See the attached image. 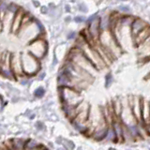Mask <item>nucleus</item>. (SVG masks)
<instances>
[{
    "label": "nucleus",
    "mask_w": 150,
    "mask_h": 150,
    "mask_svg": "<svg viewBox=\"0 0 150 150\" xmlns=\"http://www.w3.org/2000/svg\"><path fill=\"white\" fill-rule=\"evenodd\" d=\"M59 98L62 106L76 107L83 101L81 91L72 86H58Z\"/></svg>",
    "instance_id": "obj_1"
},
{
    "label": "nucleus",
    "mask_w": 150,
    "mask_h": 150,
    "mask_svg": "<svg viewBox=\"0 0 150 150\" xmlns=\"http://www.w3.org/2000/svg\"><path fill=\"white\" fill-rule=\"evenodd\" d=\"M21 60L23 74L27 77L35 76L40 69V59L37 58L29 52L21 54Z\"/></svg>",
    "instance_id": "obj_2"
},
{
    "label": "nucleus",
    "mask_w": 150,
    "mask_h": 150,
    "mask_svg": "<svg viewBox=\"0 0 150 150\" xmlns=\"http://www.w3.org/2000/svg\"><path fill=\"white\" fill-rule=\"evenodd\" d=\"M27 50L33 55H35L37 58L41 60L47 54V52H48V43H47L44 38H40V36L28 43Z\"/></svg>",
    "instance_id": "obj_3"
},
{
    "label": "nucleus",
    "mask_w": 150,
    "mask_h": 150,
    "mask_svg": "<svg viewBox=\"0 0 150 150\" xmlns=\"http://www.w3.org/2000/svg\"><path fill=\"white\" fill-rule=\"evenodd\" d=\"M11 67L13 71L14 76L21 77L23 74V66H22V60H21V54H11Z\"/></svg>",
    "instance_id": "obj_4"
},
{
    "label": "nucleus",
    "mask_w": 150,
    "mask_h": 150,
    "mask_svg": "<svg viewBox=\"0 0 150 150\" xmlns=\"http://www.w3.org/2000/svg\"><path fill=\"white\" fill-rule=\"evenodd\" d=\"M88 25V33L91 40H97L100 36V19L98 16L94 20L87 23Z\"/></svg>",
    "instance_id": "obj_5"
},
{
    "label": "nucleus",
    "mask_w": 150,
    "mask_h": 150,
    "mask_svg": "<svg viewBox=\"0 0 150 150\" xmlns=\"http://www.w3.org/2000/svg\"><path fill=\"white\" fill-rule=\"evenodd\" d=\"M142 101H143V98L135 97L133 98V100L131 101L129 104L131 111H132L137 122L142 121Z\"/></svg>",
    "instance_id": "obj_6"
},
{
    "label": "nucleus",
    "mask_w": 150,
    "mask_h": 150,
    "mask_svg": "<svg viewBox=\"0 0 150 150\" xmlns=\"http://www.w3.org/2000/svg\"><path fill=\"white\" fill-rule=\"evenodd\" d=\"M25 11L20 8V9L15 13L13 18V21H12V25H11V31L13 34H17L18 31L20 30V27L22 25V22H23V16H25Z\"/></svg>",
    "instance_id": "obj_7"
},
{
    "label": "nucleus",
    "mask_w": 150,
    "mask_h": 150,
    "mask_svg": "<svg viewBox=\"0 0 150 150\" xmlns=\"http://www.w3.org/2000/svg\"><path fill=\"white\" fill-rule=\"evenodd\" d=\"M148 25L147 23L142 20L140 18H134L133 22L131 23L130 25V32H131V38H134L136 35L142 31L144 27H146Z\"/></svg>",
    "instance_id": "obj_8"
},
{
    "label": "nucleus",
    "mask_w": 150,
    "mask_h": 150,
    "mask_svg": "<svg viewBox=\"0 0 150 150\" xmlns=\"http://www.w3.org/2000/svg\"><path fill=\"white\" fill-rule=\"evenodd\" d=\"M148 37H150V25H147L146 27H144L140 33H138L134 38H132L133 44L136 47H138L140 44H142Z\"/></svg>",
    "instance_id": "obj_9"
},
{
    "label": "nucleus",
    "mask_w": 150,
    "mask_h": 150,
    "mask_svg": "<svg viewBox=\"0 0 150 150\" xmlns=\"http://www.w3.org/2000/svg\"><path fill=\"white\" fill-rule=\"evenodd\" d=\"M38 147V144L35 142L34 140H27L25 141V147L23 148H37Z\"/></svg>",
    "instance_id": "obj_10"
},
{
    "label": "nucleus",
    "mask_w": 150,
    "mask_h": 150,
    "mask_svg": "<svg viewBox=\"0 0 150 150\" xmlns=\"http://www.w3.org/2000/svg\"><path fill=\"white\" fill-rule=\"evenodd\" d=\"M44 94H45V90H44V88L43 87H38L35 92H34V96L36 98H42L44 96Z\"/></svg>",
    "instance_id": "obj_11"
},
{
    "label": "nucleus",
    "mask_w": 150,
    "mask_h": 150,
    "mask_svg": "<svg viewBox=\"0 0 150 150\" xmlns=\"http://www.w3.org/2000/svg\"><path fill=\"white\" fill-rule=\"evenodd\" d=\"M112 80H114L112 79V75L111 73H108L105 77V86L106 87H109L111 86L112 83Z\"/></svg>",
    "instance_id": "obj_12"
},
{
    "label": "nucleus",
    "mask_w": 150,
    "mask_h": 150,
    "mask_svg": "<svg viewBox=\"0 0 150 150\" xmlns=\"http://www.w3.org/2000/svg\"><path fill=\"white\" fill-rule=\"evenodd\" d=\"M74 21L76 22V23H83V22H84V17H83V16H77V17L74 18Z\"/></svg>",
    "instance_id": "obj_13"
},
{
    "label": "nucleus",
    "mask_w": 150,
    "mask_h": 150,
    "mask_svg": "<svg viewBox=\"0 0 150 150\" xmlns=\"http://www.w3.org/2000/svg\"><path fill=\"white\" fill-rule=\"evenodd\" d=\"M75 37H76V33H75V32H70L69 34L68 35V39L69 40H72V39H74Z\"/></svg>",
    "instance_id": "obj_14"
},
{
    "label": "nucleus",
    "mask_w": 150,
    "mask_h": 150,
    "mask_svg": "<svg viewBox=\"0 0 150 150\" xmlns=\"http://www.w3.org/2000/svg\"><path fill=\"white\" fill-rule=\"evenodd\" d=\"M5 55L3 53H2V51L0 50V66H1V64H2V62H3V60H4V58H5Z\"/></svg>",
    "instance_id": "obj_15"
},
{
    "label": "nucleus",
    "mask_w": 150,
    "mask_h": 150,
    "mask_svg": "<svg viewBox=\"0 0 150 150\" xmlns=\"http://www.w3.org/2000/svg\"><path fill=\"white\" fill-rule=\"evenodd\" d=\"M47 11H48L47 7H41V12L42 13H47Z\"/></svg>",
    "instance_id": "obj_16"
},
{
    "label": "nucleus",
    "mask_w": 150,
    "mask_h": 150,
    "mask_svg": "<svg viewBox=\"0 0 150 150\" xmlns=\"http://www.w3.org/2000/svg\"><path fill=\"white\" fill-rule=\"evenodd\" d=\"M120 9L123 11H129V8H127V7H120Z\"/></svg>",
    "instance_id": "obj_17"
},
{
    "label": "nucleus",
    "mask_w": 150,
    "mask_h": 150,
    "mask_svg": "<svg viewBox=\"0 0 150 150\" xmlns=\"http://www.w3.org/2000/svg\"><path fill=\"white\" fill-rule=\"evenodd\" d=\"M122 1H124V0H122Z\"/></svg>",
    "instance_id": "obj_18"
}]
</instances>
